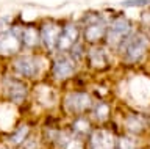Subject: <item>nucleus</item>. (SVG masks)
I'll return each mask as SVG.
<instances>
[{
    "instance_id": "nucleus-1",
    "label": "nucleus",
    "mask_w": 150,
    "mask_h": 149,
    "mask_svg": "<svg viewBox=\"0 0 150 149\" xmlns=\"http://www.w3.org/2000/svg\"><path fill=\"white\" fill-rule=\"evenodd\" d=\"M147 46H149L147 36L142 33H136V35H130L119 47L124 52L125 60H128V61H138V60L144 57L145 50H147Z\"/></svg>"
},
{
    "instance_id": "nucleus-3",
    "label": "nucleus",
    "mask_w": 150,
    "mask_h": 149,
    "mask_svg": "<svg viewBox=\"0 0 150 149\" xmlns=\"http://www.w3.org/2000/svg\"><path fill=\"white\" fill-rule=\"evenodd\" d=\"M131 24L128 19L125 17H116L112 19V22L108 25V30H106V39H108V44L112 46V47H119V46L124 43V41L131 35Z\"/></svg>"
},
{
    "instance_id": "nucleus-4",
    "label": "nucleus",
    "mask_w": 150,
    "mask_h": 149,
    "mask_svg": "<svg viewBox=\"0 0 150 149\" xmlns=\"http://www.w3.org/2000/svg\"><path fill=\"white\" fill-rule=\"evenodd\" d=\"M13 69L23 78H35L41 71V64L35 55H17L13 60Z\"/></svg>"
},
{
    "instance_id": "nucleus-10",
    "label": "nucleus",
    "mask_w": 150,
    "mask_h": 149,
    "mask_svg": "<svg viewBox=\"0 0 150 149\" xmlns=\"http://www.w3.org/2000/svg\"><path fill=\"white\" fill-rule=\"evenodd\" d=\"M75 60L69 57H59L53 61L52 66V74L56 78H67L69 76H72L75 71Z\"/></svg>"
},
{
    "instance_id": "nucleus-7",
    "label": "nucleus",
    "mask_w": 150,
    "mask_h": 149,
    "mask_svg": "<svg viewBox=\"0 0 150 149\" xmlns=\"http://www.w3.org/2000/svg\"><path fill=\"white\" fill-rule=\"evenodd\" d=\"M61 27L55 22H49L39 27V38L41 43L45 46L49 50L56 49V43H58V36H59Z\"/></svg>"
},
{
    "instance_id": "nucleus-11",
    "label": "nucleus",
    "mask_w": 150,
    "mask_h": 149,
    "mask_svg": "<svg viewBox=\"0 0 150 149\" xmlns=\"http://www.w3.org/2000/svg\"><path fill=\"white\" fill-rule=\"evenodd\" d=\"M92 149H117V140L106 130H98L91 137Z\"/></svg>"
},
{
    "instance_id": "nucleus-9",
    "label": "nucleus",
    "mask_w": 150,
    "mask_h": 149,
    "mask_svg": "<svg viewBox=\"0 0 150 149\" xmlns=\"http://www.w3.org/2000/svg\"><path fill=\"white\" fill-rule=\"evenodd\" d=\"M5 90H6L8 97L14 102V104H22L23 99L27 97V86H25V83L21 82L16 77L8 78L6 85H5Z\"/></svg>"
},
{
    "instance_id": "nucleus-8",
    "label": "nucleus",
    "mask_w": 150,
    "mask_h": 149,
    "mask_svg": "<svg viewBox=\"0 0 150 149\" xmlns=\"http://www.w3.org/2000/svg\"><path fill=\"white\" fill-rule=\"evenodd\" d=\"M91 107V97L84 93H72L66 97V108L70 113H83Z\"/></svg>"
},
{
    "instance_id": "nucleus-13",
    "label": "nucleus",
    "mask_w": 150,
    "mask_h": 149,
    "mask_svg": "<svg viewBox=\"0 0 150 149\" xmlns=\"http://www.w3.org/2000/svg\"><path fill=\"white\" fill-rule=\"evenodd\" d=\"M28 132H30L28 125H25V124L19 125V127H16V130L11 133V137H9V143H11L13 146H22V143L28 138Z\"/></svg>"
},
{
    "instance_id": "nucleus-6",
    "label": "nucleus",
    "mask_w": 150,
    "mask_h": 149,
    "mask_svg": "<svg viewBox=\"0 0 150 149\" xmlns=\"http://www.w3.org/2000/svg\"><path fill=\"white\" fill-rule=\"evenodd\" d=\"M78 27L74 25V24H67L64 27H61V31H59V36H58V43H56V49L59 52H67L77 46V39H78Z\"/></svg>"
},
{
    "instance_id": "nucleus-15",
    "label": "nucleus",
    "mask_w": 150,
    "mask_h": 149,
    "mask_svg": "<svg viewBox=\"0 0 150 149\" xmlns=\"http://www.w3.org/2000/svg\"><path fill=\"white\" fill-rule=\"evenodd\" d=\"M0 149H9V148H5V146H2V148H0Z\"/></svg>"
},
{
    "instance_id": "nucleus-12",
    "label": "nucleus",
    "mask_w": 150,
    "mask_h": 149,
    "mask_svg": "<svg viewBox=\"0 0 150 149\" xmlns=\"http://www.w3.org/2000/svg\"><path fill=\"white\" fill-rule=\"evenodd\" d=\"M19 31H21L22 47H25V49H35L36 46L41 43L39 29H36V27H33V25H23V27H19Z\"/></svg>"
},
{
    "instance_id": "nucleus-14",
    "label": "nucleus",
    "mask_w": 150,
    "mask_h": 149,
    "mask_svg": "<svg viewBox=\"0 0 150 149\" xmlns=\"http://www.w3.org/2000/svg\"><path fill=\"white\" fill-rule=\"evenodd\" d=\"M150 0H124L122 2V6L125 8H134V6H145L149 5Z\"/></svg>"
},
{
    "instance_id": "nucleus-16",
    "label": "nucleus",
    "mask_w": 150,
    "mask_h": 149,
    "mask_svg": "<svg viewBox=\"0 0 150 149\" xmlns=\"http://www.w3.org/2000/svg\"><path fill=\"white\" fill-rule=\"evenodd\" d=\"M0 30H2V27H0Z\"/></svg>"
},
{
    "instance_id": "nucleus-2",
    "label": "nucleus",
    "mask_w": 150,
    "mask_h": 149,
    "mask_svg": "<svg viewBox=\"0 0 150 149\" xmlns=\"http://www.w3.org/2000/svg\"><path fill=\"white\" fill-rule=\"evenodd\" d=\"M22 49L21 31L19 25L0 30V55L2 57H13L17 55Z\"/></svg>"
},
{
    "instance_id": "nucleus-5",
    "label": "nucleus",
    "mask_w": 150,
    "mask_h": 149,
    "mask_svg": "<svg viewBox=\"0 0 150 149\" xmlns=\"http://www.w3.org/2000/svg\"><path fill=\"white\" fill-rule=\"evenodd\" d=\"M108 24L100 14H88L86 16V24H84V39L89 43H97L103 36H106Z\"/></svg>"
}]
</instances>
